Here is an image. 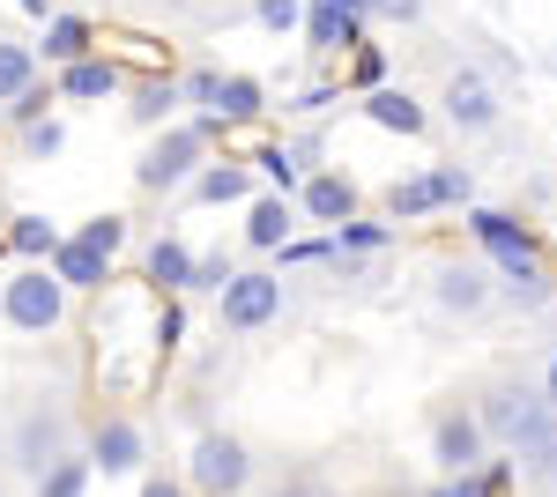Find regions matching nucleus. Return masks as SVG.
I'll return each mask as SVG.
<instances>
[{
	"mask_svg": "<svg viewBox=\"0 0 557 497\" xmlns=\"http://www.w3.org/2000/svg\"><path fill=\"white\" fill-rule=\"evenodd\" d=\"M215 134H223L215 112H201V120H172L149 149H141L134 186H141V194H186V186L201 178V164H209V141H215Z\"/></svg>",
	"mask_w": 557,
	"mask_h": 497,
	"instance_id": "f257e3e1",
	"label": "nucleus"
},
{
	"mask_svg": "<svg viewBox=\"0 0 557 497\" xmlns=\"http://www.w3.org/2000/svg\"><path fill=\"white\" fill-rule=\"evenodd\" d=\"M67 283L52 275V260H23L8 283H0V320L15 334H52L60 320H67Z\"/></svg>",
	"mask_w": 557,
	"mask_h": 497,
	"instance_id": "f03ea898",
	"label": "nucleus"
},
{
	"mask_svg": "<svg viewBox=\"0 0 557 497\" xmlns=\"http://www.w3.org/2000/svg\"><path fill=\"white\" fill-rule=\"evenodd\" d=\"M75 453V423H67V409L60 401H38V409H23L15 415V431H8V468L15 475H30L38 483L52 460H67Z\"/></svg>",
	"mask_w": 557,
	"mask_h": 497,
	"instance_id": "7ed1b4c3",
	"label": "nucleus"
},
{
	"mask_svg": "<svg viewBox=\"0 0 557 497\" xmlns=\"http://www.w3.org/2000/svg\"><path fill=\"white\" fill-rule=\"evenodd\" d=\"M186 483L201 497H238L253 483V453H246V438H231V431H201L194 438V453H186Z\"/></svg>",
	"mask_w": 557,
	"mask_h": 497,
	"instance_id": "20e7f679",
	"label": "nucleus"
},
{
	"mask_svg": "<svg viewBox=\"0 0 557 497\" xmlns=\"http://www.w3.org/2000/svg\"><path fill=\"white\" fill-rule=\"evenodd\" d=\"M275 312H283V275H268V268H238L215 297V327L231 334H260Z\"/></svg>",
	"mask_w": 557,
	"mask_h": 497,
	"instance_id": "39448f33",
	"label": "nucleus"
},
{
	"mask_svg": "<svg viewBox=\"0 0 557 497\" xmlns=\"http://www.w3.org/2000/svg\"><path fill=\"white\" fill-rule=\"evenodd\" d=\"M506 453H513L535 483H557V409L543 401V386H528L513 431H506Z\"/></svg>",
	"mask_w": 557,
	"mask_h": 497,
	"instance_id": "423d86ee",
	"label": "nucleus"
},
{
	"mask_svg": "<svg viewBox=\"0 0 557 497\" xmlns=\"http://www.w3.org/2000/svg\"><path fill=\"white\" fill-rule=\"evenodd\" d=\"M438 112H446L454 134H491V126L506 120V97H498V83L483 67H454L446 89H438Z\"/></svg>",
	"mask_w": 557,
	"mask_h": 497,
	"instance_id": "0eeeda50",
	"label": "nucleus"
},
{
	"mask_svg": "<svg viewBox=\"0 0 557 497\" xmlns=\"http://www.w3.org/2000/svg\"><path fill=\"white\" fill-rule=\"evenodd\" d=\"M431 460H438V475H469L491 460V431H483V415L475 409H446L431 423Z\"/></svg>",
	"mask_w": 557,
	"mask_h": 497,
	"instance_id": "6e6552de",
	"label": "nucleus"
},
{
	"mask_svg": "<svg viewBox=\"0 0 557 497\" xmlns=\"http://www.w3.org/2000/svg\"><path fill=\"white\" fill-rule=\"evenodd\" d=\"M431 305L454 312V320H475L491 305V268L483 260H438L431 268Z\"/></svg>",
	"mask_w": 557,
	"mask_h": 497,
	"instance_id": "1a4fd4ad",
	"label": "nucleus"
},
{
	"mask_svg": "<svg viewBox=\"0 0 557 497\" xmlns=\"http://www.w3.org/2000/svg\"><path fill=\"white\" fill-rule=\"evenodd\" d=\"M141 460H149L141 423H134V415H97V431H89V468H97V475H141Z\"/></svg>",
	"mask_w": 557,
	"mask_h": 497,
	"instance_id": "9d476101",
	"label": "nucleus"
},
{
	"mask_svg": "<svg viewBox=\"0 0 557 497\" xmlns=\"http://www.w3.org/2000/svg\"><path fill=\"white\" fill-rule=\"evenodd\" d=\"M469 238L498 260V275H506V268H535V238L520 231L506 208H469Z\"/></svg>",
	"mask_w": 557,
	"mask_h": 497,
	"instance_id": "9b49d317",
	"label": "nucleus"
},
{
	"mask_svg": "<svg viewBox=\"0 0 557 497\" xmlns=\"http://www.w3.org/2000/svg\"><path fill=\"white\" fill-rule=\"evenodd\" d=\"M127 75H120V60H104V52H83V60H67L60 67V97H75V104H104V97H120Z\"/></svg>",
	"mask_w": 557,
	"mask_h": 497,
	"instance_id": "f8f14e48",
	"label": "nucleus"
},
{
	"mask_svg": "<svg viewBox=\"0 0 557 497\" xmlns=\"http://www.w3.org/2000/svg\"><path fill=\"white\" fill-rule=\"evenodd\" d=\"M298 215H312V223H349L357 215V186H349L343 171H305Z\"/></svg>",
	"mask_w": 557,
	"mask_h": 497,
	"instance_id": "ddd939ff",
	"label": "nucleus"
},
{
	"mask_svg": "<svg viewBox=\"0 0 557 497\" xmlns=\"http://www.w3.org/2000/svg\"><path fill=\"white\" fill-rule=\"evenodd\" d=\"M290 231H298L290 194H253V201H246V246H253V252H283V246H290Z\"/></svg>",
	"mask_w": 557,
	"mask_h": 497,
	"instance_id": "4468645a",
	"label": "nucleus"
},
{
	"mask_svg": "<svg viewBox=\"0 0 557 497\" xmlns=\"http://www.w3.org/2000/svg\"><path fill=\"white\" fill-rule=\"evenodd\" d=\"M253 178H260V171L238 164V157H209L201 178H194L186 194H194V201H209V208H231V201H253Z\"/></svg>",
	"mask_w": 557,
	"mask_h": 497,
	"instance_id": "2eb2a0df",
	"label": "nucleus"
},
{
	"mask_svg": "<svg viewBox=\"0 0 557 497\" xmlns=\"http://www.w3.org/2000/svg\"><path fill=\"white\" fill-rule=\"evenodd\" d=\"M141 283L157 297H186V283H194V252H186V238H157V246L141 252Z\"/></svg>",
	"mask_w": 557,
	"mask_h": 497,
	"instance_id": "dca6fc26",
	"label": "nucleus"
},
{
	"mask_svg": "<svg viewBox=\"0 0 557 497\" xmlns=\"http://www.w3.org/2000/svg\"><path fill=\"white\" fill-rule=\"evenodd\" d=\"M305 45H312V52L364 45V15H349V8H335V0H312V8H305Z\"/></svg>",
	"mask_w": 557,
	"mask_h": 497,
	"instance_id": "f3484780",
	"label": "nucleus"
},
{
	"mask_svg": "<svg viewBox=\"0 0 557 497\" xmlns=\"http://www.w3.org/2000/svg\"><path fill=\"white\" fill-rule=\"evenodd\" d=\"M0 246L15 252V260H52V252L67 246V231H60L52 215H38V208H23V215H8V231H0Z\"/></svg>",
	"mask_w": 557,
	"mask_h": 497,
	"instance_id": "a211bd4d",
	"label": "nucleus"
},
{
	"mask_svg": "<svg viewBox=\"0 0 557 497\" xmlns=\"http://www.w3.org/2000/svg\"><path fill=\"white\" fill-rule=\"evenodd\" d=\"M364 120L372 126H386V134H409V141H417V134H424V104H417V97H409V89H394V83H380V89H364Z\"/></svg>",
	"mask_w": 557,
	"mask_h": 497,
	"instance_id": "6ab92c4d",
	"label": "nucleus"
},
{
	"mask_svg": "<svg viewBox=\"0 0 557 497\" xmlns=\"http://www.w3.org/2000/svg\"><path fill=\"white\" fill-rule=\"evenodd\" d=\"M52 275H60L67 290H104V283H112V260H104V252H89L83 238L67 231V246L52 252Z\"/></svg>",
	"mask_w": 557,
	"mask_h": 497,
	"instance_id": "aec40b11",
	"label": "nucleus"
},
{
	"mask_svg": "<svg viewBox=\"0 0 557 497\" xmlns=\"http://www.w3.org/2000/svg\"><path fill=\"white\" fill-rule=\"evenodd\" d=\"M215 120L223 126H253L260 112H268V89L253 83V75H223V83H215V104H209Z\"/></svg>",
	"mask_w": 557,
	"mask_h": 497,
	"instance_id": "412c9836",
	"label": "nucleus"
},
{
	"mask_svg": "<svg viewBox=\"0 0 557 497\" xmlns=\"http://www.w3.org/2000/svg\"><path fill=\"white\" fill-rule=\"evenodd\" d=\"M89 45H97V30H89V15H52L38 38V60H52V67H67V60H83Z\"/></svg>",
	"mask_w": 557,
	"mask_h": 497,
	"instance_id": "4be33fe9",
	"label": "nucleus"
},
{
	"mask_svg": "<svg viewBox=\"0 0 557 497\" xmlns=\"http://www.w3.org/2000/svg\"><path fill=\"white\" fill-rule=\"evenodd\" d=\"M178 104H186V89H178V75L164 67V75L134 83V104H127V112H134L141 126H172V112H178Z\"/></svg>",
	"mask_w": 557,
	"mask_h": 497,
	"instance_id": "5701e85b",
	"label": "nucleus"
},
{
	"mask_svg": "<svg viewBox=\"0 0 557 497\" xmlns=\"http://www.w3.org/2000/svg\"><path fill=\"white\" fill-rule=\"evenodd\" d=\"M253 171L268 178V194H298L305 186V149H290V141H260Z\"/></svg>",
	"mask_w": 557,
	"mask_h": 497,
	"instance_id": "b1692460",
	"label": "nucleus"
},
{
	"mask_svg": "<svg viewBox=\"0 0 557 497\" xmlns=\"http://www.w3.org/2000/svg\"><path fill=\"white\" fill-rule=\"evenodd\" d=\"M431 208H446L438 171H417V178H401V186L386 194V215H394V223H417V215H431Z\"/></svg>",
	"mask_w": 557,
	"mask_h": 497,
	"instance_id": "393cba45",
	"label": "nucleus"
},
{
	"mask_svg": "<svg viewBox=\"0 0 557 497\" xmlns=\"http://www.w3.org/2000/svg\"><path fill=\"white\" fill-rule=\"evenodd\" d=\"M30 83H38V45L0 38V104H8V97H23Z\"/></svg>",
	"mask_w": 557,
	"mask_h": 497,
	"instance_id": "a878e982",
	"label": "nucleus"
},
{
	"mask_svg": "<svg viewBox=\"0 0 557 497\" xmlns=\"http://www.w3.org/2000/svg\"><path fill=\"white\" fill-rule=\"evenodd\" d=\"M89 475H97V468H89V453H67V460H52V468L38 475V497H83Z\"/></svg>",
	"mask_w": 557,
	"mask_h": 497,
	"instance_id": "bb28decb",
	"label": "nucleus"
},
{
	"mask_svg": "<svg viewBox=\"0 0 557 497\" xmlns=\"http://www.w3.org/2000/svg\"><path fill=\"white\" fill-rule=\"evenodd\" d=\"M52 104H60V83H30L23 97H8L0 112H8V126H38V120H52Z\"/></svg>",
	"mask_w": 557,
	"mask_h": 497,
	"instance_id": "cd10ccee",
	"label": "nucleus"
},
{
	"mask_svg": "<svg viewBox=\"0 0 557 497\" xmlns=\"http://www.w3.org/2000/svg\"><path fill=\"white\" fill-rule=\"evenodd\" d=\"M75 238H83L89 252H104V260H120V252H127V215H112V208H104V215H89Z\"/></svg>",
	"mask_w": 557,
	"mask_h": 497,
	"instance_id": "c85d7f7f",
	"label": "nucleus"
},
{
	"mask_svg": "<svg viewBox=\"0 0 557 497\" xmlns=\"http://www.w3.org/2000/svg\"><path fill=\"white\" fill-rule=\"evenodd\" d=\"M506 297H513L520 312H543V305H550V275H543V260H535V268H506Z\"/></svg>",
	"mask_w": 557,
	"mask_h": 497,
	"instance_id": "c756f323",
	"label": "nucleus"
},
{
	"mask_svg": "<svg viewBox=\"0 0 557 497\" xmlns=\"http://www.w3.org/2000/svg\"><path fill=\"white\" fill-rule=\"evenodd\" d=\"M498 483H506V460H483V468H469V475H446L431 497H491Z\"/></svg>",
	"mask_w": 557,
	"mask_h": 497,
	"instance_id": "7c9ffc66",
	"label": "nucleus"
},
{
	"mask_svg": "<svg viewBox=\"0 0 557 497\" xmlns=\"http://www.w3.org/2000/svg\"><path fill=\"white\" fill-rule=\"evenodd\" d=\"M380 246H394V223H357V215L335 223V252H349V260L357 252H380Z\"/></svg>",
	"mask_w": 557,
	"mask_h": 497,
	"instance_id": "2f4dec72",
	"label": "nucleus"
},
{
	"mask_svg": "<svg viewBox=\"0 0 557 497\" xmlns=\"http://www.w3.org/2000/svg\"><path fill=\"white\" fill-rule=\"evenodd\" d=\"M178 341H186V312H178V297H164V312H157V327H149V357H172Z\"/></svg>",
	"mask_w": 557,
	"mask_h": 497,
	"instance_id": "473e14b6",
	"label": "nucleus"
},
{
	"mask_svg": "<svg viewBox=\"0 0 557 497\" xmlns=\"http://www.w3.org/2000/svg\"><path fill=\"white\" fill-rule=\"evenodd\" d=\"M253 23L275 30V38H290V30L305 23V0H253Z\"/></svg>",
	"mask_w": 557,
	"mask_h": 497,
	"instance_id": "72a5a7b5",
	"label": "nucleus"
},
{
	"mask_svg": "<svg viewBox=\"0 0 557 497\" xmlns=\"http://www.w3.org/2000/svg\"><path fill=\"white\" fill-rule=\"evenodd\" d=\"M23 149H30V164H45V157H60V149H67V126H60V120L23 126Z\"/></svg>",
	"mask_w": 557,
	"mask_h": 497,
	"instance_id": "f704fd0d",
	"label": "nucleus"
},
{
	"mask_svg": "<svg viewBox=\"0 0 557 497\" xmlns=\"http://www.w3.org/2000/svg\"><path fill=\"white\" fill-rule=\"evenodd\" d=\"M380 75H386V52H380V45H357V60H349V83H357V89H380Z\"/></svg>",
	"mask_w": 557,
	"mask_h": 497,
	"instance_id": "c9c22d12",
	"label": "nucleus"
},
{
	"mask_svg": "<svg viewBox=\"0 0 557 497\" xmlns=\"http://www.w3.org/2000/svg\"><path fill=\"white\" fill-rule=\"evenodd\" d=\"M231 275H238V268H231V260L215 252V260H194V283H186V290H209V297H223V283H231Z\"/></svg>",
	"mask_w": 557,
	"mask_h": 497,
	"instance_id": "e433bc0d",
	"label": "nucleus"
},
{
	"mask_svg": "<svg viewBox=\"0 0 557 497\" xmlns=\"http://www.w3.org/2000/svg\"><path fill=\"white\" fill-rule=\"evenodd\" d=\"M215 83H223L215 67H194V75H178V89H186V104H194V112H209V104H215Z\"/></svg>",
	"mask_w": 557,
	"mask_h": 497,
	"instance_id": "4c0bfd02",
	"label": "nucleus"
},
{
	"mask_svg": "<svg viewBox=\"0 0 557 497\" xmlns=\"http://www.w3.org/2000/svg\"><path fill=\"white\" fill-rule=\"evenodd\" d=\"M305 260H335V238H290L283 246V268H305Z\"/></svg>",
	"mask_w": 557,
	"mask_h": 497,
	"instance_id": "58836bf2",
	"label": "nucleus"
},
{
	"mask_svg": "<svg viewBox=\"0 0 557 497\" xmlns=\"http://www.w3.org/2000/svg\"><path fill=\"white\" fill-rule=\"evenodd\" d=\"M364 15H380V23H417L424 0H364Z\"/></svg>",
	"mask_w": 557,
	"mask_h": 497,
	"instance_id": "ea45409f",
	"label": "nucleus"
},
{
	"mask_svg": "<svg viewBox=\"0 0 557 497\" xmlns=\"http://www.w3.org/2000/svg\"><path fill=\"white\" fill-rule=\"evenodd\" d=\"M141 497H194V483H186V475H149Z\"/></svg>",
	"mask_w": 557,
	"mask_h": 497,
	"instance_id": "a19ab883",
	"label": "nucleus"
},
{
	"mask_svg": "<svg viewBox=\"0 0 557 497\" xmlns=\"http://www.w3.org/2000/svg\"><path fill=\"white\" fill-rule=\"evenodd\" d=\"M543 401H550V409H557V357H550V364H543Z\"/></svg>",
	"mask_w": 557,
	"mask_h": 497,
	"instance_id": "79ce46f5",
	"label": "nucleus"
},
{
	"mask_svg": "<svg viewBox=\"0 0 557 497\" xmlns=\"http://www.w3.org/2000/svg\"><path fill=\"white\" fill-rule=\"evenodd\" d=\"M23 15H38V23H52V0H15Z\"/></svg>",
	"mask_w": 557,
	"mask_h": 497,
	"instance_id": "37998d69",
	"label": "nucleus"
},
{
	"mask_svg": "<svg viewBox=\"0 0 557 497\" xmlns=\"http://www.w3.org/2000/svg\"><path fill=\"white\" fill-rule=\"evenodd\" d=\"M335 8H349V15H364V0H335Z\"/></svg>",
	"mask_w": 557,
	"mask_h": 497,
	"instance_id": "c03bdc74",
	"label": "nucleus"
},
{
	"mask_svg": "<svg viewBox=\"0 0 557 497\" xmlns=\"http://www.w3.org/2000/svg\"><path fill=\"white\" fill-rule=\"evenodd\" d=\"M0 497H8V490H0Z\"/></svg>",
	"mask_w": 557,
	"mask_h": 497,
	"instance_id": "a18cd8bd",
	"label": "nucleus"
}]
</instances>
